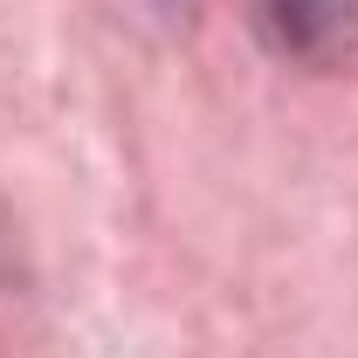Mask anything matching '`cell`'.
<instances>
[{
	"label": "cell",
	"instance_id": "1",
	"mask_svg": "<svg viewBox=\"0 0 358 358\" xmlns=\"http://www.w3.org/2000/svg\"><path fill=\"white\" fill-rule=\"evenodd\" d=\"M268 42L296 62H331L358 42V0H262Z\"/></svg>",
	"mask_w": 358,
	"mask_h": 358
}]
</instances>
